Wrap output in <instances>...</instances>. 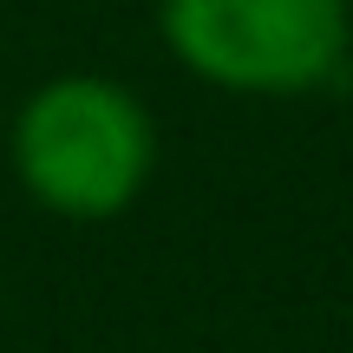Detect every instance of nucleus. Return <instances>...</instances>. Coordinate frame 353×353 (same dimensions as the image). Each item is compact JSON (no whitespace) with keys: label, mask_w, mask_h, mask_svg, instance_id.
I'll return each instance as SVG.
<instances>
[{"label":"nucleus","mask_w":353,"mask_h":353,"mask_svg":"<svg viewBox=\"0 0 353 353\" xmlns=\"http://www.w3.org/2000/svg\"><path fill=\"white\" fill-rule=\"evenodd\" d=\"M157 164V125L131 85L105 72H59L13 118V170L26 196L72 223L131 210Z\"/></svg>","instance_id":"1"},{"label":"nucleus","mask_w":353,"mask_h":353,"mask_svg":"<svg viewBox=\"0 0 353 353\" xmlns=\"http://www.w3.org/2000/svg\"><path fill=\"white\" fill-rule=\"evenodd\" d=\"M157 33L183 72L216 92L294 99L347 72V0H157Z\"/></svg>","instance_id":"2"}]
</instances>
